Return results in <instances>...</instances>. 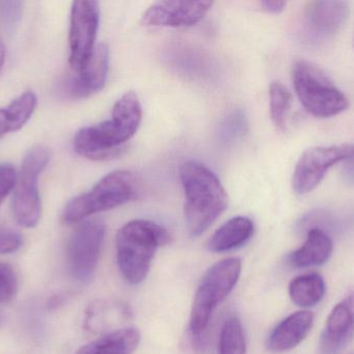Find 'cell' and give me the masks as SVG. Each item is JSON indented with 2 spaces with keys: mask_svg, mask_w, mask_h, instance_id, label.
<instances>
[{
  "mask_svg": "<svg viewBox=\"0 0 354 354\" xmlns=\"http://www.w3.org/2000/svg\"><path fill=\"white\" fill-rule=\"evenodd\" d=\"M142 121V106L135 91H127L114 104L110 120L84 127L74 137L78 155L95 161L120 157L124 145L136 134Z\"/></svg>",
  "mask_w": 354,
  "mask_h": 354,
  "instance_id": "cell-1",
  "label": "cell"
},
{
  "mask_svg": "<svg viewBox=\"0 0 354 354\" xmlns=\"http://www.w3.org/2000/svg\"><path fill=\"white\" fill-rule=\"evenodd\" d=\"M185 191V218L192 237L203 234L228 207V195L216 175L198 161H185L179 170Z\"/></svg>",
  "mask_w": 354,
  "mask_h": 354,
  "instance_id": "cell-2",
  "label": "cell"
},
{
  "mask_svg": "<svg viewBox=\"0 0 354 354\" xmlns=\"http://www.w3.org/2000/svg\"><path fill=\"white\" fill-rule=\"evenodd\" d=\"M171 241L161 224L147 220H135L124 224L116 235V258L124 280L138 285L147 278L158 249Z\"/></svg>",
  "mask_w": 354,
  "mask_h": 354,
  "instance_id": "cell-3",
  "label": "cell"
},
{
  "mask_svg": "<svg viewBox=\"0 0 354 354\" xmlns=\"http://www.w3.org/2000/svg\"><path fill=\"white\" fill-rule=\"evenodd\" d=\"M136 197V180L132 172L114 170L91 191L71 200L62 211V220L66 224H77L93 214L124 205Z\"/></svg>",
  "mask_w": 354,
  "mask_h": 354,
  "instance_id": "cell-4",
  "label": "cell"
},
{
  "mask_svg": "<svg viewBox=\"0 0 354 354\" xmlns=\"http://www.w3.org/2000/svg\"><path fill=\"white\" fill-rule=\"evenodd\" d=\"M292 82L301 105L316 118H332L348 107L346 96L324 71L307 60L293 64Z\"/></svg>",
  "mask_w": 354,
  "mask_h": 354,
  "instance_id": "cell-5",
  "label": "cell"
},
{
  "mask_svg": "<svg viewBox=\"0 0 354 354\" xmlns=\"http://www.w3.org/2000/svg\"><path fill=\"white\" fill-rule=\"evenodd\" d=\"M241 272V262L237 258L222 260L205 272L192 306L189 328L193 334H201L207 328L214 310L236 286Z\"/></svg>",
  "mask_w": 354,
  "mask_h": 354,
  "instance_id": "cell-6",
  "label": "cell"
},
{
  "mask_svg": "<svg viewBox=\"0 0 354 354\" xmlns=\"http://www.w3.org/2000/svg\"><path fill=\"white\" fill-rule=\"evenodd\" d=\"M51 159V152L43 145L31 148L23 158L12 195L15 220L24 228H33L41 218L39 178Z\"/></svg>",
  "mask_w": 354,
  "mask_h": 354,
  "instance_id": "cell-7",
  "label": "cell"
},
{
  "mask_svg": "<svg viewBox=\"0 0 354 354\" xmlns=\"http://www.w3.org/2000/svg\"><path fill=\"white\" fill-rule=\"evenodd\" d=\"M106 226L97 220L83 222L71 236L68 245V265L71 274L80 283H88L95 276L104 239Z\"/></svg>",
  "mask_w": 354,
  "mask_h": 354,
  "instance_id": "cell-8",
  "label": "cell"
},
{
  "mask_svg": "<svg viewBox=\"0 0 354 354\" xmlns=\"http://www.w3.org/2000/svg\"><path fill=\"white\" fill-rule=\"evenodd\" d=\"M100 24V4L91 0L73 2L71 10L68 62L77 72L86 66L95 49Z\"/></svg>",
  "mask_w": 354,
  "mask_h": 354,
  "instance_id": "cell-9",
  "label": "cell"
},
{
  "mask_svg": "<svg viewBox=\"0 0 354 354\" xmlns=\"http://www.w3.org/2000/svg\"><path fill=\"white\" fill-rule=\"evenodd\" d=\"M353 147V145L316 147L304 152L293 172L295 193L299 195L311 193L322 183L330 168L351 155Z\"/></svg>",
  "mask_w": 354,
  "mask_h": 354,
  "instance_id": "cell-10",
  "label": "cell"
},
{
  "mask_svg": "<svg viewBox=\"0 0 354 354\" xmlns=\"http://www.w3.org/2000/svg\"><path fill=\"white\" fill-rule=\"evenodd\" d=\"M346 1H312L304 12L303 30L311 44H320L336 37L348 19Z\"/></svg>",
  "mask_w": 354,
  "mask_h": 354,
  "instance_id": "cell-11",
  "label": "cell"
},
{
  "mask_svg": "<svg viewBox=\"0 0 354 354\" xmlns=\"http://www.w3.org/2000/svg\"><path fill=\"white\" fill-rule=\"evenodd\" d=\"M214 6V1H158L151 4L141 22L149 27H192L201 22Z\"/></svg>",
  "mask_w": 354,
  "mask_h": 354,
  "instance_id": "cell-12",
  "label": "cell"
},
{
  "mask_svg": "<svg viewBox=\"0 0 354 354\" xmlns=\"http://www.w3.org/2000/svg\"><path fill=\"white\" fill-rule=\"evenodd\" d=\"M109 72V48L106 44L95 47L91 60L76 75L66 79L64 89L74 99H84L105 87Z\"/></svg>",
  "mask_w": 354,
  "mask_h": 354,
  "instance_id": "cell-13",
  "label": "cell"
},
{
  "mask_svg": "<svg viewBox=\"0 0 354 354\" xmlns=\"http://www.w3.org/2000/svg\"><path fill=\"white\" fill-rule=\"evenodd\" d=\"M354 338V288L335 306L320 339L322 354L342 351Z\"/></svg>",
  "mask_w": 354,
  "mask_h": 354,
  "instance_id": "cell-14",
  "label": "cell"
},
{
  "mask_svg": "<svg viewBox=\"0 0 354 354\" xmlns=\"http://www.w3.org/2000/svg\"><path fill=\"white\" fill-rule=\"evenodd\" d=\"M313 324L312 312H295L272 330L266 343L268 351L272 353H283L295 348L307 338Z\"/></svg>",
  "mask_w": 354,
  "mask_h": 354,
  "instance_id": "cell-15",
  "label": "cell"
},
{
  "mask_svg": "<svg viewBox=\"0 0 354 354\" xmlns=\"http://www.w3.org/2000/svg\"><path fill=\"white\" fill-rule=\"evenodd\" d=\"M333 249L330 237L322 229L312 228L304 245L289 256V262L297 268L324 265L332 256Z\"/></svg>",
  "mask_w": 354,
  "mask_h": 354,
  "instance_id": "cell-16",
  "label": "cell"
},
{
  "mask_svg": "<svg viewBox=\"0 0 354 354\" xmlns=\"http://www.w3.org/2000/svg\"><path fill=\"white\" fill-rule=\"evenodd\" d=\"M140 339V332L137 328H122L91 341L75 354H133Z\"/></svg>",
  "mask_w": 354,
  "mask_h": 354,
  "instance_id": "cell-17",
  "label": "cell"
},
{
  "mask_svg": "<svg viewBox=\"0 0 354 354\" xmlns=\"http://www.w3.org/2000/svg\"><path fill=\"white\" fill-rule=\"evenodd\" d=\"M254 233V224L250 218L237 216L225 222L212 235L207 243L212 253H224L245 245Z\"/></svg>",
  "mask_w": 354,
  "mask_h": 354,
  "instance_id": "cell-18",
  "label": "cell"
},
{
  "mask_svg": "<svg viewBox=\"0 0 354 354\" xmlns=\"http://www.w3.org/2000/svg\"><path fill=\"white\" fill-rule=\"evenodd\" d=\"M326 294V282L318 274H303L291 281L289 297L297 307L312 308L320 303Z\"/></svg>",
  "mask_w": 354,
  "mask_h": 354,
  "instance_id": "cell-19",
  "label": "cell"
},
{
  "mask_svg": "<svg viewBox=\"0 0 354 354\" xmlns=\"http://www.w3.org/2000/svg\"><path fill=\"white\" fill-rule=\"evenodd\" d=\"M268 94H270V112L272 123L278 130H285L292 96L288 89L280 81H272L270 83Z\"/></svg>",
  "mask_w": 354,
  "mask_h": 354,
  "instance_id": "cell-20",
  "label": "cell"
},
{
  "mask_svg": "<svg viewBox=\"0 0 354 354\" xmlns=\"http://www.w3.org/2000/svg\"><path fill=\"white\" fill-rule=\"evenodd\" d=\"M247 345H245V335L243 326L237 318H229L220 334L218 341V353L220 354H245Z\"/></svg>",
  "mask_w": 354,
  "mask_h": 354,
  "instance_id": "cell-21",
  "label": "cell"
},
{
  "mask_svg": "<svg viewBox=\"0 0 354 354\" xmlns=\"http://www.w3.org/2000/svg\"><path fill=\"white\" fill-rule=\"evenodd\" d=\"M37 105V97L33 91H25L6 107L12 120L14 132L20 130L30 120Z\"/></svg>",
  "mask_w": 354,
  "mask_h": 354,
  "instance_id": "cell-22",
  "label": "cell"
},
{
  "mask_svg": "<svg viewBox=\"0 0 354 354\" xmlns=\"http://www.w3.org/2000/svg\"><path fill=\"white\" fill-rule=\"evenodd\" d=\"M247 116L243 110H233L221 123L218 137L224 143H233L241 139L248 132Z\"/></svg>",
  "mask_w": 354,
  "mask_h": 354,
  "instance_id": "cell-23",
  "label": "cell"
},
{
  "mask_svg": "<svg viewBox=\"0 0 354 354\" xmlns=\"http://www.w3.org/2000/svg\"><path fill=\"white\" fill-rule=\"evenodd\" d=\"M18 292V278L14 269L6 264H0V303L12 301Z\"/></svg>",
  "mask_w": 354,
  "mask_h": 354,
  "instance_id": "cell-24",
  "label": "cell"
},
{
  "mask_svg": "<svg viewBox=\"0 0 354 354\" xmlns=\"http://www.w3.org/2000/svg\"><path fill=\"white\" fill-rule=\"evenodd\" d=\"M22 237L16 231L0 227V255H8L22 247Z\"/></svg>",
  "mask_w": 354,
  "mask_h": 354,
  "instance_id": "cell-25",
  "label": "cell"
},
{
  "mask_svg": "<svg viewBox=\"0 0 354 354\" xmlns=\"http://www.w3.org/2000/svg\"><path fill=\"white\" fill-rule=\"evenodd\" d=\"M17 181V172L12 164H0V206L4 199L14 191Z\"/></svg>",
  "mask_w": 354,
  "mask_h": 354,
  "instance_id": "cell-26",
  "label": "cell"
},
{
  "mask_svg": "<svg viewBox=\"0 0 354 354\" xmlns=\"http://www.w3.org/2000/svg\"><path fill=\"white\" fill-rule=\"evenodd\" d=\"M342 176L345 182L349 185H354V145L351 155L342 162Z\"/></svg>",
  "mask_w": 354,
  "mask_h": 354,
  "instance_id": "cell-27",
  "label": "cell"
},
{
  "mask_svg": "<svg viewBox=\"0 0 354 354\" xmlns=\"http://www.w3.org/2000/svg\"><path fill=\"white\" fill-rule=\"evenodd\" d=\"M287 2L281 1V0H264L260 2L262 10L270 14H279L283 12L286 8Z\"/></svg>",
  "mask_w": 354,
  "mask_h": 354,
  "instance_id": "cell-28",
  "label": "cell"
},
{
  "mask_svg": "<svg viewBox=\"0 0 354 354\" xmlns=\"http://www.w3.org/2000/svg\"><path fill=\"white\" fill-rule=\"evenodd\" d=\"M14 132L12 120L6 108H0V139L8 133Z\"/></svg>",
  "mask_w": 354,
  "mask_h": 354,
  "instance_id": "cell-29",
  "label": "cell"
},
{
  "mask_svg": "<svg viewBox=\"0 0 354 354\" xmlns=\"http://www.w3.org/2000/svg\"><path fill=\"white\" fill-rule=\"evenodd\" d=\"M21 2H6L4 3V12H6V15H4V17H6V20H8V22H15V20H16L17 17L19 16V12H20V6Z\"/></svg>",
  "mask_w": 354,
  "mask_h": 354,
  "instance_id": "cell-30",
  "label": "cell"
},
{
  "mask_svg": "<svg viewBox=\"0 0 354 354\" xmlns=\"http://www.w3.org/2000/svg\"><path fill=\"white\" fill-rule=\"evenodd\" d=\"M4 60H6V48L3 44L0 41V72H1L2 67H3Z\"/></svg>",
  "mask_w": 354,
  "mask_h": 354,
  "instance_id": "cell-31",
  "label": "cell"
},
{
  "mask_svg": "<svg viewBox=\"0 0 354 354\" xmlns=\"http://www.w3.org/2000/svg\"><path fill=\"white\" fill-rule=\"evenodd\" d=\"M1 321H2V317H1V315H0V324H1Z\"/></svg>",
  "mask_w": 354,
  "mask_h": 354,
  "instance_id": "cell-32",
  "label": "cell"
}]
</instances>
